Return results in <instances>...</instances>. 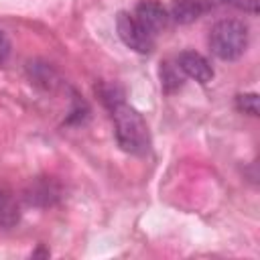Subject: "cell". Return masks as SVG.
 Returning <instances> with one entry per match:
<instances>
[{
    "label": "cell",
    "instance_id": "11",
    "mask_svg": "<svg viewBox=\"0 0 260 260\" xmlns=\"http://www.w3.org/2000/svg\"><path fill=\"white\" fill-rule=\"evenodd\" d=\"M95 91H98L102 104L108 110L114 108L116 104L124 102V89L120 85H116V83H100V85H95Z\"/></svg>",
    "mask_w": 260,
    "mask_h": 260
},
{
    "label": "cell",
    "instance_id": "13",
    "mask_svg": "<svg viewBox=\"0 0 260 260\" xmlns=\"http://www.w3.org/2000/svg\"><path fill=\"white\" fill-rule=\"evenodd\" d=\"M221 4H228V6H234L242 12H248L252 16L258 14V0H219Z\"/></svg>",
    "mask_w": 260,
    "mask_h": 260
},
{
    "label": "cell",
    "instance_id": "8",
    "mask_svg": "<svg viewBox=\"0 0 260 260\" xmlns=\"http://www.w3.org/2000/svg\"><path fill=\"white\" fill-rule=\"evenodd\" d=\"M59 197V189L53 185V181H37L28 191H26V201L35 205H51Z\"/></svg>",
    "mask_w": 260,
    "mask_h": 260
},
{
    "label": "cell",
    "instance_id": "7",
    "mask_svg": "<svg viewBox=\"0 0 260 260\" xmlns=\"http://www.w3.org/2000/svg\"><path fill=\"white\" fill-rule=\"evenodd\" d=\"M20 221V207L12 191L0 185V228H14Z\"/></svg>",
    "mask_w": 260,
    "mask_h": 260
},
{
    "label": "cell",
    "instance_id": "14",
    "mask_svg": "<svg viewBox=\"0 0 260 260\" xmlns=\"http://www.w3.org/2000/svg\"><path fill=\"white\" fill-rule=\"evenodd\" d=\"M10 51H12L10 39H8V37H6V32L0 28V65L8 61V57H10Z\"/></svg>",
    "mask_w": 260,
    "mask_h": 260
},
{
    "label": "cell",
    "instance_id": "1",
    "mask_svg": "<svg viewBox=\"0 0 260 260\" xmlns=\"http://www.w3.org/2000/svg\"><path fill=\"white\" fill-rule=\"evenodd\" d=\"M114 120V134L118 146L128 154H146L150 146V134L144 118L126 102L110 108Z\"/></svg>",
    "mask_w": 260,
    "mask_h": 260
},
{
    "label": "cell",
    "instance_id": "6",
    "mask_svg": "<svg viewBox=\"0 0 260 260\" xmlns=\"http://www.w3.org/2000/svg\"><path fill=\"white\" fill-rule=\"evenodd\" d=\"M211 4L207 0H177L169 12V18H173L179 24H189L197 20L203 12H207Z\"/></svg>",
    "mask_w": 260,
    "mask_h": 260
},
{
    "label": "cell",
    "instance_id": "12",
    "mask_svg": "<svg viewBox=\"0 0 260 260\" xmlns=\"http://www.w3.org/2000/svg\"><path fill=\"white\" fill-rule=\"evenodd\" d=\"M236 106L244 114L258 116V95L256 93H242V95H238L236 98Z\"/></svg>",
    "mask_w": 260,
    "mask_h": 260
},
{
    "label": "cell",
    "instance_id": "4",
    "mask_svg": "<svg viewBox=\"0 0 260 260\" xmlns=\"http://www.w3.org/2000/svg\"><path fill=\"white\" fill-rule=\"evenodd\" d=\"M134 18L154 37L158 30H162L167 26L169 10L156 0H142L134 10Z\"/></svg>",
    "mask_w": 260,
    "mask_h": 260
},
{
    "label": "cell",
    "instance_id": "2",
    "mask_svg": "<svg viewBox=\"0 0 260 260\" xmlns=\"http://www.w3.org/2000/svg\"><path fill=\"white\" fill-rule=\"evenodd\" d=\"M211 53L221 61H236L248 47V26L236 18H223L215 22L207 37Z\"/></svg>",
    "mask_w": 260,
    "mask_h": 260
},
{
    "label": "cell",
    "instance_id": "9",
    "mask_svg": "<svg viewBox=\"0 0 260 260\" xmlns=\"http://www.w3.org/2000/svg\"><path fill=\"white\" fill-rule=\"evenodd\" d=\"M183 71L179 69V65H173L169 61L162 63L160 67V83H162V89L165 91H175L183 85Z\"/></svg>",
    "mask_w": 260,
    "mask_h": 260
},
{
    "label": "cell",
    "instance_id": "3",
    "mask_svg": "<svg viewBox=\"0 0 260 260\" xmlns=\"http://www.w3.org/2000/svg\"><path fill=\"white\" fill-rule=\"evenodd\" d=\"M116 30H118V37L122 39V43L136 53L146 55L154 47V37L134 18V14L120 12L116 18Z\"/></svg>",
    "mask_w": 260,
    "mask_h": 260
},
{
    "label": "cell",
    "instance_id": "5",
    "mask_svg": "<svg viewBox=\"0 0 260 260\" xmlns=\"http://www.w3.org/2000/svg\"><path fill=\"white\" fill-rule=\"evenodd\" d=\"M177 65L187 77H191V79H195L199 83H209L213 79V67L197 51H183L177 57Z\"/></svg>",
    "mask_w": 260,
    "mask_h": 260
},
{
    "label": "cell",
    "instance_id": "10",
    "mask_svg": "<svg viewBox=\"0 0 260 260\" xmlns=\"http://www.w3.org/2000/svg\"><path fill=\"white\" fill-rule=\"evenodd\" d=\"M28 73H30V79L37 83V85H43L45 89H51L53 83L57 81V75L55 71L43 63V65H37V63H28Z\"/></svg>",
    "mask_w": 260,
    "mask_h": 260
}]
</instances>
